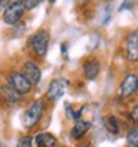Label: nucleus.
<instances>
[{
  "instance_id": "obj_6",
  "label": "nucleus",
  "mask_w": 138,
  "mask_h": 147,
  "mask_svg": "<svg viewBox=\"0 0 138 147\" xmlns=\"http://www.w3.org/2000/svg\"><path fill=\"white\" fill-rule=\"evenodd\" d=\"M68 86H70V80L65 79V77H54L52 80L49 82L46 92H45V100L49 102V104H54L57 102L59 98L64 97V94L67 92Z\"/></svg>"
},
{
  "instance_id": "obj_12",
  "label": "nucleus",
  "mask_w": 138,
  "mask_h": 147,
  "mask_svg": "<svg viewBox=\"0 0 138 147\" xmlns=\"http://www.w3.org/2000/svg\"><path fill=\"white\" fill-rule=\"evenodd\" d=\"M102 125H104L106 131H107L108 134L114 135V137L120 135V134L123 132V129H125L123 122H122V120H120V117H119L117 115H114V113H107V115L104 116V119H102Z\"/></svg>"
},
{
  "instance_id": "obj_22",
  "label": "nucleus",
  "mask_w": 138,
  "mask_h": 147,
  "mask_svg": "<svg viewBox=\"0 0 138 147\" xmlns=\"http://www.w3.org/2000/svg\"><path fill=\"white\" fill-rule=\"evenodd\" d=\"M61 52H63L64 57H67V55H65V54H67V43H63V45H61Z\"/></svg>"
},
{
  "instance_id": "obj_5",
  "label": "nucleus",
  "mask_w": 138,
  "mask_h": 147,
  "mask_svg": "<svg viewBox=\"0 0 138 147\" xmlns=\"http://www.w3.org/2000/svg\"><path fill=\"white\" fill-rule=\"evenodd\" d=\"M25 13H27V9H25L22 0H12L2 12V20L6 25L15 27L16 24H20L22 21Z\"/></svg>"
},
{
  "instance_id": "obj_21",
  "label": "nucleus",
  "mask_w": 138,
  "mask_h": 147,
  "mask_svg": "<svg viewBox=\"0 0 138 147\" xmlns=\"http://www.w3.org/2000/svg\"><path fill=\"white\" fill-rule=\"evenodd\" d=\"M91 2V0H77V3H79V6H88V3Z\"/></svg>"
},
{
  "instance_id": "obj_27",
  "label": "nucleus",
  "mask_w": 138,
  "mask_h": 147,
  "mask_svg": "<svg viewBox=\"0 0 138 147\" xmlns=\"http://www.w3.org/2000/svg\"><path fill=\"white\" fill-rule=\"evenodd\" d=\"M0 88H2V83H0Z\"/></svg>"
},
{
  "instance_id": "obj_3",
  "label": "nucleus",
  "mask_w": 138,
  "mask_h": 147,
  "mask_svg": "<svg viewBox=\"0 0 138 147\" xmlns=\"http://www.w3.org/2000/svg\"><path fill=\"white\" fill-rule=\"evenodd\" d=\"M6 83L24 98L31 95L34 91V85L25 77V74L20 68H12L6 73Z\"/></svg>"
},
{
  "instance_id": "obj_20",
  "label": "nucleus",
  "mask_w": 138,
  "mask_h": 147,
  "mask_svg": "<svg viewBox=\"0 0 138 147\" xmlns=\"http://www.w3.org/2000/svg\"><path fill=\"white\" fill-rule=\"evenodd\" d=\"M11 2H12V0H0V11L3 12V11H5V7L9 5Z\"/></svg>"
},
{
  "instance_id": "obj_17",
  "label": "nucleus",
  "mask_w": 138,
  "mask_h": 147,
  "mask_svg": "<svg viewBox=\"0 0 138 147\" xmlns=\"http://www.w3.org/2000/svg\"><path fill=\"white\" fill-rule=\"evenodd\" d=\"M129 120H131V125H138V102L132 104V107L129 109Z\"/></svg>"
},
{
  "instance_id": "obj_11",
  "label": "nucleus",
  "mask_w": 138,
  "mask_h": 147,
  "mask_svg": "<svg viewBox=\"0 0 138 147\" xmlns=\"http://www.w3.org/2000/svg\"><path fill=\"white\" fill-rule=\"evenodd\" d=\"M24 100V97L16 92L15 89H12L7 83L2 85V88H0V102H3L6 107H15L21 104V101Z\"/></svg>"
},
{
  "instance_id": "obj_25",
  "label": "nucleus",
  "mask_w": 138,
  "mask_h": 147,
  "mask_svg": "<svg viewBox=\"0 0 138 147\" xmlns=\"http://www.w3.org/2000/svg\"><path fill=\"white\" fill-rule=\"evenodd\" d=\"M135 92H137V95H138V80H137V91H135Z\"/></svg>"
},
{
  "instance_id": "obj_13",
  "label": "nucleus",
  "mask_w": 138,
  "mask_h": 147,
  "mask_svg": "<svg viewBox=\"0 0 138 147\" xmlns=\"http://www.w3.org/2000/svg\"><path fill=\"white\" fill-rule=\"evenodd\" d=\"M34 146L36 147H58V137L49 131H40L34 137Z\"/></svg>"
},
{
  "instance_id": "obj_7",
  "label": "nucleus",
  "mask_w": 138,
  "mask_h": 147,
  "mask_svg": "<svg viewBox=\"0 0 138 147\" xmlns=\"http://www.w3.org/2000/svg\"><path fill=\"white\" fill-rule=\"evenodd\" d=\"M123 57L128 63H138V31H128L123 37Z\"/></svg>"
},
{
  "instance_id": "obj_15",
  "label": "nucleus",
  "mask_w": 138,
  "mask_h": 147,
  "mask_svg": "<svg viewBox=\"0 0 138 147\" xmlns=\"http://www.w3.org/2000/svg\"><path fill=\"white\" fill-rule=\"evenodd\" d=\"M86 107L85 106H82L80 109H74L73 107V104L71 102H65L64 104V110H65V116L71 120V122H76V120H79V119H82V115H83V110H85Z\"/></svg>"
},
{
  "instance_id": "obj_24",
  "label": "nucleus",
  "mask_w": 138,
  "mask_h": 147,
  "mask_svg": "<svg viewBox=\"0 0 138 147\" xmlns=\"http://www.w3.org/2000/svg\"><path fill=\"white\" fill-rule=\"evenodd\" d=\"M48 2H49L50 5H54V3H55V0H48Z\"/></svg>"
},
{
  "instance_id": "obj_8",
  "label": "nucleus",
  "mask_w": 138,
  "mask_h": 147,
  "mask_svg": "<svg viewBox=\"0 0 138 147\" xmlns=\"http://www.w3.org/2000/svg\"><path fill=\"white\" fill-rule=\"evenodd\" d=\"M101 70H102V63L95 55H89L82 63V76H83V79L88 80V82L98 79V76L101 74Z\"/></svg>"
},
{
  "instance_id": "obj_9",
  "label": "nucleus",
  "mask_w": 138,
  "mask_h": 147,
  "mask_svg": "<svg viewBox=\"0 0 138 147\" xmlns=\"http://www.w3.org/2000/svg\"><path fill=\"white\" fill-rule=\"evenodd\" d=\"M20 70L25 74V77L34 85V88L42 82V67L34 58H27L24 59L20 65Z\"/></svg>"
},
{
  "instance_id": "obj_1",
  "label": "nucleus",
  "mask_w": 138,
  "mask_h": 147,
  "mask_svg": "<svg viewBox=\"0 0 138 147\" xmlns=\"http://www.w3.org/2000/svg\"><path fill=\"white\" fill-rule=\"evenodd\" d=\"M48 104L49 102L45 100V97H39L36 100H33L30 104L25 107L24 113L21 116V123H22V128L27 132L36 129L40 125L43 117L48 113Z\"/></svg>"
},
{
  "instance_id": "obj_4",
  "label": "nucleus",
  "mask_w": 138,
  "mask_h": 147,
  "mask_svg": "<svg viewBox=\"0 0 138 147\" xmlns=\"http://www.w3.org/2000/svg\"><path fill=\"white\" fill-rule=\"evenodd\" d=\"M137 80H138V73L135 71H128L122 76L117 89H116V97L120 101H129L134 97H137Z\"/></svg>"
},
{
  "instance_id": "obj_18",
  "label": "nucleus",
  "mask_w": 138,
  "mask_h": 147,
  "mask_svg": "<svg viewBox=\"0 0 138 147\" xmlns=\"http://www.w3.org/2000/svg\"><path fill=\"white\" fill-rule=\"evenodd\" d=\"M22 3L25 6V9L28 11H33V9H36V7L42 3V0H22Z\"/></svg>"
},
{
  "instance_id": "obj_16",
  "label": "nucleus",
  "mask_w": 138,
  "mask_h": 147,
  "mask_svg": "<svg viewBox=\"0 0 138 147\" xmlns=\"http://www.w3.org/2000/svg\"><path fill=\"white\" fill-rule=\"evenodd\" d=\"M15 147H36V146H34V135H31L30 132L22 134L18 138V141H16V146Z\"/></svg>"
},
{
  "instance_id": "obj_23",
  "label": "nucleus",
  "mask_w": 138,
  "mask_h": 147,
  "mask_svg": "<svg viewBox=\"0 0 138 147\" xmlns=\"http://www.w3.org/2000/svg\"><path fill=\"white\" fill-rule=\"evenodd\" d=\"M0 147H7V146H6V143H3L2 140H0Z\"/></svg>"
},
{
  "instance_id": "obj_10",
  "label": "nucleus",
  "mask_w": 138,
  "mask_h": 147,
  "mask_svg": "<svg viewBox=\"0 0 138 147\" xmlns=\"http://www.w3.org/2000/svg\"><path fill=\"white\" fill-rule=\"evenodd\" d=\"M91 129H92V122L82 117L79 120H76V122H73L70 131H68V135H70V138L73 141H80L88 135V132Z\"/></svg>"
},
{
  "instance_id": "obj_26",
  "label": "nucleus",
  "mask_w": 138,
  "mask_h": 147,
  "mask_svg": "<svg viewBox=\"0 0 138 147\" xmlns=\"http://www.w3.org/2000/svg\"><path fill=\"white\" fill-rule=\"evenodd\" d=\"M58 147H67V146H61V144H59V146H58Z\"/></svg>"
},
{
  "instance_id": "obj_19",
  "label": "nucleus",
  "mask_w": 138,
  "mask_h": 147,
  "mask_svg": "<svg viewBox=\"0 0 138 147\" xmlns=\"http://www.w3.org/2000/svg\"><path fill=\"white\" fill-rule=\"evenodd\" d=\"M132 2H131V0H125V2L122 3V6H120L119 7V11H125V9H128V11H131L132 9Z\"/></svg>"
},
{
  "instance_id": "obj_14",
  "label": "nucleus",
  "mask_w": 138,
  "mask_h": 147,
  "mask_svg": "<svg viewBox=\"0 0 138 147\" xmlns=\"http://www.w3.org/2000/svg\"><path fill=\"white\" fill-rule=\"evenodd\" d=\"M126 147H138V125H129L125 132Z\"/></svg>"
},
{
  "instance_id": "obj_2",
  "label": "nucleus",
  "mask_w": 138,
  "mask_h": 147,
  "mask_svg": "<svg viewBox=\"0 0 138 147\" xmlns=\"http://www.w3.org/2000/svg\"><path fill=\"white\" fill-rule=\"evenodd\" d=\"M27 43H28V49L33 54L34 59H43L48 55V51H49V43H50L49 30L45 27L36 30L28 37Z\"/></svg>"
}]
</instances>
